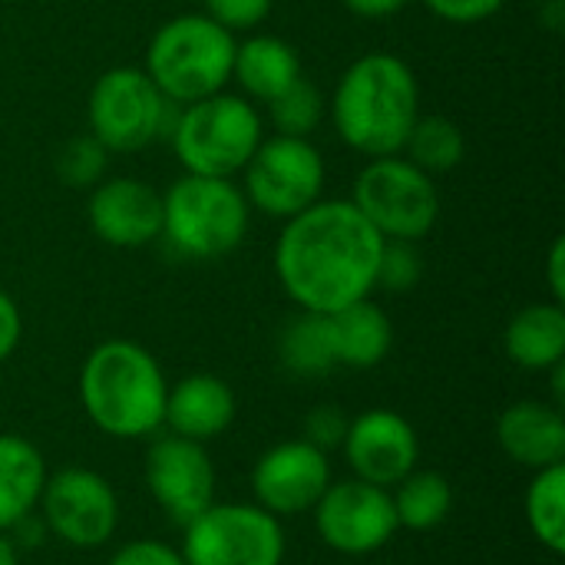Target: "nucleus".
<instances>
[{"label":"nucleus","mask_w":565,"mask_h":565,"mask_svg":"<svg viewBox=\"0 0 565 565\" xmlns=\"http://www.w3.org/2000/svg\"><path fill=\"white\" fill-rule=\"evenodd\" d=\"M384 238L351 199H318L285 222L275 275L285 295L315 315H334L377 288Z\"/></svg>","instance_id":"f257e3e1"},{"label":"nucleus","mask_w":565,"mask_h":565,"mask_svg":"<svg viewBox=\"0 0 565 565\" xmlns=\"http://www.w3.org/2000/svg\"><path fill=\"white\" fill-rule=\"evenodd\" d=\"M420 116V86L414 70L394 53H364L338 79L331 122L344 146L367 159L401 156Z\"/></svg>","instance_id":"f03ea898"},{"label":"nucleus","mask_w":565,"mask_h":565,"mask_svg":"<svg viewBox=\"0 0 565 565\" xmlns=\"http://www.w3.org/2000/svg\"><path fill=\"white\" fill-rule=\"evenodd\" d=\"M169 384L159 361L136 341H103L79 371V404L96 430L116 440L156 437Z\"/></svg>","instance_id":"7ed1b4c3"},{"label":"nucleus","mask_w":565,"mask_h":565,"mask_svg":"<svg viewBox=\"0 0 565 565\" xmlns=\"http://www.w3.org/2000/svg\"><path fill=\"white\" fill-rule=\"evenodd\" d=\"M235 33L209 13H182L166 20L146 50V73L159 93L179 106L222 93L232 79Z\"/></svg>","instance_id":"20e7f679"},{"label":"nucleus","mask_w":565,"mask_h":565,"mask_svg":"<svg viewBox=\"0 0 565 565\" xmlns=\"http://www.w3.org/2000/svg\"><path fill=\"white\" fill-rule=\"evenodd\" d=\"M248 199L242 185L185 172L162 192V238L195 262L222 258L248 235Z\"/></svg>","instance_id":"39448f33"},{"label":"nucleus","mask_w":565,"mask_h":565,"mask_svg":"<svg viewBox=\"0 0 565 565\" xmlns=\"http://www.w3.org/2000/svg\"><path fill=\"white\" fill-rule=\"evenodd\" d=\"M262 139L258 109L245 96L222 89L182 106L169 142L185 172L232 179L245 169Z\"/></svg>","instance_id":"423d86ee"},{"label":"nucleus","mask_w":565,"mask_h":565,"mask_svg":"<svg viewBox=\"0 0 565 565\" xmlns=\"http://www.w3.org/2000/svg\"><path fill=\"white\" fill-rule=\"evenodd\" d=\"M182 106L166 99L139 66L106 70L86 103L89 132L109 152H136L149 142L172 139Z\"/></svg>","instance_id":"0eeeda50"},{"label":"nucleus","mask_w":565,"mask_h":565,"mask_svg":"<svg viewBox=\"0 0 565 565\" xmlns=\"http://www.w3.org/2000/svg\"><path fill=\"white\" fill-rule=\"evenodd\" d=\"M351 202L381 238L394 242H420L440 218V192L434 175L404 156L371 159L354 182Z\"/></svg>","instance_id":"6e6552de"},{"label":"nucleus","mask_w":565,"mask_h":565,"mask_svg":"<svg viewBox=\"0 0 565 565\" xmlns=\"http://www.w3.org/2000/svg\"><path fill=\"white\" fill-rule=\"evenodd\" d=\"M185 565H281V520L258 503H212L182 526Z\"/></svg>","instance_id":"1a4fd4ad"},{"label":"nucleus","mask_w":565,"mask_h":565,"mask_svg":"<svg viewBox=\"0 0 565 565\" xmlns=\"http://www.w3.org/2000/svg\"><path fill=\"white\" fill-rule=\"evenodd\" d=\"M245 199L248 209L288 222L321 199L324 189V159L308 139L271 136L262 139L252 159L245 162Z\"/></svg>","instance_id":"9d476101"},{"label":"nucleus","mask_w":565,"mask_h":565,"mask_svg":"<svg viewBox=\"0 0 565 565\" xmlns=\"http://www.w3.org/2000/svg\"><path fill=\"white\" fill-rule=\"evenodd\" d=\"M40 516L50 536L63 540L66 546L99 550L119 526V500L106 477L83 467H66L46 477Z\"/></svg>","instance_id":"9b49d317"},{"label":"nucleus","mask_w":565,"mask_h":565,"mask_svg":"<svg viewBox=\"0 0 565 565\" xmlns=\"http://www.w3.org/2000/svg\"><path fill=\"white\" fill-rule=\"evenodd\" d=\"M311 513L321 543L341 556H371L384 550L401 530L391 490L364 483L358 477L331 483Z\"/></svg>","instance_id":"f8f14e48"},{"label":"nucleus","mask_w":565,"mask_h":565,"mask_svg":"<svg viewBox=\"0 0 565 565\" xmlns=\"http://www.w3.org/2000/svg\"><path fill=\"white\" fill-rule=\"evenodd\" d=\"M146 487L175 526L192 523L215 503V467L205 444L179 434L156 437L146 454Z\"/></svg>","instance_id":"ddd939ff"},{"label":"nucleus","mask_w":565,"mask_h":565,"mask_svg":"<svg viewBox=\"0 0 565 565\" xmlns=\"http://www.w3.org/2000/svg\"><path fill=\"white\" fill-rule=\"evenodd\" d=\"M328 487H331L328 454H321L308 440L275 444L258 457L252 470V490L258 507L278 520L311 513Z\"/></svg>","instance_id":"4468645a"},{"label":"nucleus","mask_w":565,"mask_h":565,"mask_svg":"<svg viewBox=\"0 0 565 565\" xmlns=\"http://www.w3.org/2000/svg\"><path fill=\"white\" fill-rule=\"evenodd\" d=\"M344 460L358 480L374 487H397L420 460V440L407 417L397 411H364L348 424L344 434Z\"/></svg>","instance_id":"2eb2a0df"},{"label":"nucleus","mask_w":565,"mask_h":565,"mask_svg":"<svg viewBox=\"0 0 565 565\" xmlns=\"http://www.w3.org/2000/svg\"><path fill=\"white\" fill-rule=\"evenodd\" d=\"M89 225L113 248H142L162 238V192L132 175H113L93 185Z\"/></svg>","instance_id":"dca6fc26"},{"label":"nucleus","mask_w":565,"mask_h":565,"mask_svg":"<svg viewBox=\"0 0 565 565\" xmlns=\"http://www.w3.org/2000/svg\"><path fill=\"white\" fill-rule=\"evenodd\" d=\"M497 440L513 463L533 473L565 463L563 407L546 401H516L500 414Z\"/></svg>","instance_id":"f3484780"},{"label":"nucleus","mask_w":565,"mask_h":565,"mask_svg":"<svg viewBox=\"0 0 565 565\" xmlns=\"http://www.w3.org/2000/svg\"><path fill=\"white\" fill-rule=\"evenodd\" d=\"M235 394L215 374H189L182 377L166 397V420L169 434H179L195 444H209L222 437L235 420Z\"/></svg>","instance_id":"a211bd4d"},{"label":"nucleus","mask_w":565,"mask_h":565,"mask_svg":"<svg viewBox=\"0 0 565 565\" xmlns=\"http://www.w3.org/2000/svg\"><path fill=\"white\" fill-rule=\"evenodd\" d=\"M298 76H301V56L288 40L271 33H255L245 43H235L232 79L242 86L248 99L271 103Z\"/></svg>","instance_id":"6ab92c4d"},{"label":"nucleus","mask_w":565,"mask_h":565,"mask_svg":"<svg viewBox=\"0 0 565 565\" xmlns=\"http://www.w3.org/2000/svg\"><path fill=\"white\" fill-rule=\"evenodd\" d=\"M328 328H331L338 367L367 371V367H377L391 354V344H394L391 318L371 298L328 315Z\"/></svg>","instance_id":"aec40b11"},{"label":"nucleus","mask_w":565,"mask_h":565,"mask_svg":"<svg viewBox=\"0 0 565 565\" xmlns=\"http://www.w3.org/2000/svg\"><path fill=\"white\" fill-rule=\"evenodd\" d=\"M46 487L43 454L17 434H0V533L36 513Z\"/></svg>","instance_id":"412c9836"},{"label":"nucleus","mask_w":565,"mask_h":565,"mask_svg":"<svg viewBox=\"0 0 565 565\" xmlns=\"http://www.w3.org/2000/svg\"><path fill=\"white\" fill-rule=\"evenodd\" d=\"M503 348L513 364L526 371H550L565 361V308L559 301L526 305L513 315L503 334Z\"/></svg>","instance_id":"4be33fe9"},{"label":"nucleus","mask_w":565,"mask_h":565,"mask_svg":"<svg viewBox=\"0 0 565 565\" xmlns=\"http://www.w3.org/2000/svg\"><path fill=\"white\" fill-rule=\"evenodd\" d=\"M394 513L401 530L430 533L437 530L454 510V487L444 473L434 470H411L397 487H391Z\"/></svg>","instance_id":"5701e85b"},{"label":"nucleus","mask_w":565,"mask_h":565,"mask_svg":"<svg viewBox=\"0 0 565 565\" xmlns=\"http://www.w3.org/2000/svg\"><path fill=\"white\" fill-rule=\"evenodd\" d=\"M281 364L298 377H321L338 367L328 315L298 311L278 338Z\"/></svg>","instance_id":"b1692460"},{"label":"nucleus","mask_w":565,"mask_h":565,"mask_svg":"<svg viewBox=\"0 0 565 565\" xmlns=\"http://www.w3.org/2000/svg\"><path fill=\"white\" fill-rule=\"evenodd\" d=\"M526 523L530 533L550 553H565V463L536 470L526 490Z\"/></svg>","instance_id":"393cba45"},{"label":"nucleus","mask_w":565,"mask_h":565,"mask_svg":"<svg viewBox=\"0 0 565 565\" xmlns=\"http://www.w3.org/2000/svg\"><path fill=\"white\" fill-rule=\"evenodd\" d=\"M404 152H407L404 159H411L427 175H440L463 162L467 139H463V129L447 116H417L404 142Z\"/></svg>","instance_id":"a878e982"},{"label":"nucleus","mask_w":565,"mask_h":565,"mask_svg":"<svg viewBox=\"0 0 565 565\" xmlns=\"http://www.w3.org/2000/svg\"><path fill=\"white\" fill-rule=\"evenodd\" d=\"M265 106H268V119L275 126V136H295V139H308L321 126L324 109H328L321 89L305 76H298L285 93H278Z\"/></svg>","instance_id":"bb28decb"},{"label":"nucleus","mask_w":565,"mask_h":565,"mask_svg":"<svg viewBox=\"0 0 565 565\" xmlns=\"http://www.w3.org/2000/svg\"><path fill=\"white\" fill-rule=\"evenodd\" d=\"M106 162H109V149L93 132H83V136L70 139L60 149V156H56V175L70 189H89V185L103 182Z\"/></svg>","instance_id":"cd10ccee"},{"label":"nucleus","mask_w":565,"mask_h":565,"mask_svg":"<svg viewBox=\"0 0 565 565\" xmlns=\"http://www.w3.org/2000/svg\"><path fill=\"white\" fill-rule=\"evenodd\" d=\"M420 275H424V258L417 252V242L384 238L381 262H377V288L401 295V291L417 288Z\"/></svg>","instance_id":"c85d7f7f"},{"label":"nucleus","mask_w":565,"mask_h":565,"mask_svg":"<svg viewBox=\"0 0 565 565\" xmlns=\"http://www.w3.org/2000/svg\"><path fill=\"white\" fill-rule=\"evenodd\" d=\"M202 3H205V13L232 33L258 26L275 7V0H202Z\"/></svg>","instance_id":"c756f323"},{"label":"nucleus","mask_w":565,"mask_h":565,"mask_svg":"<svg viewBox=\"0 0 565 565\" xmlns=\"http://www.w3.org/2000/svg\"><path fill=\"white\" fill-rule=\"evenodd\" d=\"M348 417L341 414V407H315L308 417H305V437L311 447H318L321 454H331V450H341L344 444V434H348Z\"/></svg>","instance_id":"7c9ffc66"},{"label":"nucleus","mask_w":565,"mask_h":565,"mask_svg":"<svg viewBox=\"0 0 565 565\" xmlns=\"http://www.w3.org/2000/svg\"><path fill=\"white\" fill-rule=\"evenodd\" d=\"M109 565H185V559L162 540H132L113 553Z\"/></svg>","instance_id":"2f4dec72"},{"label":"nucleus","mask_w":565,"mask_h":565,"mask_svg":"<svg viewBox=\"0 0 565 565\" xmlns=\"http://www.w3.org/2000/svg\"><path fill=\"white\" fill-rule=\"evenodd\" d=\"M430 13H437L447 23H480L503 10L507 0H424Z\"/></svg>","instance_id":"473e14b6"},{"label":"nucleus","mask_w":565,"mask_h":565,"mask_svg":"<svg viewBox=\"0 0 565 565\" xmlns=\"http://www.w3.org/2000/svg\"><path fill=\"white\" fill-rule=\"evenodd\" d=\"M20 334H23V318H20V308L17 301L0 291V364L17 351L20 344Z\"/></svg>","instance_id":"72a5a7b5"},{"label":"nucleus","mask_w":565,"mask_h":565,"mask_svg":"<svg viewBox=\"0 0 565 565\" xmlns=\"http://www.w3.org/2000/svg\"><path fill=\"white\" fill-rule=\"evenodd\" d=\"M46 523H43V516H36V513H30V516H23L17 526H10L7 530V536L13 540V546L20 550H33V546H43V540H46Z\"/></svg>","instance_id":"f704fd0d"},{"label":"nucleus","mask_w":565,"mask_h":565,"mask_svg":"<svg viewBox=\"0 0 565 565\" xmlns=\"http://www.w3.org/2000/svg\"><path fill=\"white\" fill-rule=\"evenodd\" d=\"M546 285H550V295L553 301H565V242L556 238L553 248H550V258H546Z\"/></svg>","instance_id":"c9c22d12"},{"label":"nucleus","mask_w":565,"mask_h":565,"mask_svg":"<svg viewBox=\"0 0 565 565\" xmlns=\"http://www.w3.org/2000/svg\"><path fill=\"white\" fill-rule=\"evenodd\" d=\"M351 13L358 17H367V20H381V17H391L397 10H404L411 0H341Z\"/></svg>","instance_id":"e433bc0d"},{"label":"nucleus","mask_w":565,"mask_h":565,"mask_svg":"<svg viewBox=\"0 0 565 565\" xmlns=\"http://www.w3.org/2000/svg\"><path fill=\"white\" fill-rule=\"evenodd\" d=\"M540 23L553 33H559L565 26V0H543L540 7Z\"/></svg>","instance_id":"4c0bfd02"},{"label":"nucleus","mask_w":565,"mask_h":565,"mask_svg":"<svg viewBox=\"0 0 565 565\" xmlns=\"http://www.w3.org/2000/svg\"><path fill=\"white\" fill-rule=\"evenodd\" d=\"M0 565H20V553L7 533H0Z\"/></svg>","instance_id":"58836bf2"}]
</instances>
